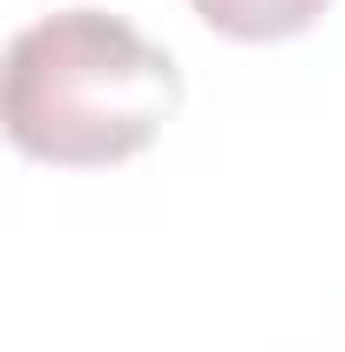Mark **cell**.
<instances>
[{"mask_svg": "<svg viewBox=\"0 0 345 352\" xmlns=\"http://www.w3.org/2000/svg\"><path fill=\"white\" fill-rule=\"evenodd\" d=\"M183 109V75L122 14L68 7L7 47V142L61 170H95L149 149Z\"/></svg>", "mask_w": 345, "mask_h": 352, "instance_id": "1", "label": "cell"}, {"mask_svg": "<svg viewBox=\"0 0 345 352\" xmlns=\"http://www.w3.org/2000/svg\"><path fill=\"white\" fill-rule=\"evenodd\" d=\"M190 7L230 41H291L332 0H190Z\"/></svg>", "mask_w": 345, "mask_h": 352, "instance_id": "2", "label": "cell"}]
</instances>
